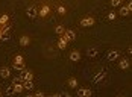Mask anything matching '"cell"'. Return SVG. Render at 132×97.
Segmentation results:
<instances>
[{
  "instance_id": "6da1fadb",
  "label": "cell",
  "mask_w": 132,
  "mask_h": 97,
  "mask_svg": "<svg viewBox=\"0 0 132 97\" xmlns=\"http://www.w3.org/2000/svg\"><path fill=\"white\" fill-rule=\"evenodd\" d=\"M105 77H106V71H105V70H99V71H97V73L91 77V82L93 83H99V82H102Z\"/></svg>"
},
{
  "instance_id": "7a4b0ae2",
  "label": "cell",
  "mask_w": 132,
  "mask_h": 97,
  "mask_svg": "<svg viewBox=\"0 0 132 97\" xmlns=\"http://www.w3.org/2000/svg\"><path fill=\"white\" fill-rule=\"evenodd\" d=\"M93 24H94V18L93 17H85V18L80 20V23H79V26H82V28H90Z\"/></svg>"
},
{
  "instance_id": "3957f363",
  "label": "cell",
  "mask_w": 132,
  "mask_h": 97,
  "mask_svg": "<svg viewBox=\"0 0 132 97\" xmlns=\"http://www.w3.org/2000/svg\"><path fill=\"white\" fill-rule=\"evenodd\" d=\"M61 37H64L67 40V42H70V41H73L75 38H76V33L71 30V29H65V32H64V35H61Z\"/></svg>"
},
{
  "instance_id": "277c9868",
  "label": "cell",
  "mask_w": 132,
  "mask_h": 97,
  "mask_svg": "<svg viewBox=\"0 0 132 97\" xmlns=\"http://www.w3.org/2000/svg\"><path fill=\"white\" fill-rule=\"evenodd\" d=\"M93 91L90 88H79L78 90V97H91Z\"/></svg>"
},
{
  "instance_id": "5b68a950",
  "label": "cell",
  "mask_w": 132,
  "mask_h": 97,
  "mask_svg": "<svg viewBox=\"0 0 132 97\" xmlns=\"http://www.w3.org/2000/svg\"><path fill=\"white\" fill-rule=\"evenodd\" d=\"M26 15L29 17V18H32V20H34V18H37V17H38V11H37L34 6H27V8H26Z\"/></svg>"
},
{
  "instance_id": "8992f818",
  "label": "cell",
  "mask_w": 132,
  "mask_h": 97,
  "mask_svg": "<svg viewBox=\"0 0 132 97\" xmlns=\"http://www.w3.org/2000/svg\"><path fill=\"white\" fill-rule=\"evenodd\" d=\"M21 79L23 81H34V73L30 70H23L21 71Z\"/></svg>"
},
{
  "instance_id": "52a82bcc",
  "label": "cell",
  "mask_w": 132,
  "mask_h": 97,
  "mask_svg": "<svg viewBox=\"0 0 132 97\" xmlns=\"http://www.w3.org/2000/svg\"><path fill=\"white\" fill-rule=\"evenodd\" d=\"M119 56H120V53L117 50H109L108 55H106V59H108V61H117Z\"/></svg>"
},
{
  "instance_id": "ba28073f",
  "label": "cell",
  "mask_w": 132,
  "mask_h": 97,
  "mask_svg": "<svg viewBox=\"0 0 132 97\" xmlns=\"http://www.w3.org/2000/svg\"><path fill=\"white\" fill-rule=\"evenodd\" d=\"M68 58H70L71 62H78V61H80V53L78 52V50H71Z\"/></svg>"
},
{
  "instance_id": "9c48e42d",
  "label": "cell",
  "mask_w": 132,
  "mask_h": 97,
  "mask_svg": "<svg viewBox=\"0 0 132 97\" xmlns=\"http://www.w3.org/2000/svg\"><path fill=\"white\" fill-rule=\"evenodd\" d=\"M0 77H3V79L11 77V70H9V67H2L0 68Z\"/></svg>"
},
{
  "instance_id": "30bf717a",
  "label": "cell",
  "mask_w": 132,
  "mask_h": 97,
  "mask_svg": "<svg viewBox=\"0 0 132 97\" xmlns=\"http://www.w3.org/2000/svg\"><path fill=\"white\" fill-rule=\"evenodd\" d=\"M119 67L121 70H128L129 67H131V61H129V59H126V58H125V59H120V61H119Z\"/></svg>"
},
{
  "instance_id": "8fae6325",
  "label": "cell",
  "mask_w": 132,
  "mask_h": 97,
  "mask_svg": "<svg viewBox=\"0 0 132 97\" xmlns=\"http://www.w3.org/2000/svg\"><path fill=\"white\" fill-rule=\"evenodd\" d=\"M49 12H50V8H49L47 5H44L40 11H38V15H41V17H47V15H49Z\"/></svg>"
},
{
  "instance_id": "7c38bea8",
  "label": "cell",
  "mask_w": 132,
  "mask_h": 97,
  "mask_svg": "<svg viewBox=\"0 0 132 97\" xmlns=\"http://www.w3.org/2000/svg\"><path fill=\"white\" fill-rule=\"evenodd\" d=\"M67 44H68V42H67L65 38H64V37H59V40H58V49L64 50V49L67 47Z\"/></svg>"
},
{
  "instance_id": "4fadbf2b",
  "label": "cell",
  "mask_w": 132,
  "mask_h": 97,
  "mask_svg": "<svg viewBox=\"0 0 132 97\" xmlns=\"http://www.w3.org/2000/svg\"><path fill=\"white\" fill-rule=\"evenodd\" d=\"M29 42H30V38H29L27 35H23V37H20V46L26 47V46H29Z\"/></svg>"
},
{
  "instance_id": "5bb4252c",
  "label": "cell",
  "mask_w": 132,
  "mask_h": 97,
  "mask_svg": "<svg viewBox=\"0 0 132 97\" xmlns=\"http://www.w3.org/2000/svg\"><path fill=\"white\" fill-rule=\"evenodd\" d=\"M99 53V50L96 49V47H90V49H87V55L90 56V58H94V56H97Z\"/></svg>"
},
{
  "instance_id": "9a60e30c",
  "label": "cell",
  "mask_w": 132,
  "mask_h": 97,
  "mask_svg": "<svg viewBox=\"0 0 132 97\" xmlns=\"http://www.w3.org/2000/svg\"><path fill=\"white\" fill-rule=\"evenodd\" d=\"M34 81H23V88L24 90H34Z\"/></svg>"
},
{
  "instance_id": "2e32d148",
  "label": "cell",
  "mask_w": 132,
  "mask_h": 97,
  "mask_svg": "<svg viewBox=\"0 0 132 97\" xmlns=\"http://www.w3.org/2000/svg\"><path fill=\"white\" fill-rule=\"evenodd\" d=\"M23 61H24V59H23V56L21 55H17L15 58H14V64H15V65H24Z\"/></svg>"
},
{
  "instance_id": "e0dca14e",
  "label": "cell",
  "mask_w": 132,
  "mask_h": 97,
  "mask_svg": "<svg viewBox=\"0 0 132 97\" xmlns=\"http://www.w3.org/2000/svg\"><path fill=\"white\" fill-rule=\"evenodd\" d=\"M67 83H68L70 88H78V79H76V77H70Z\"/></svg>"
},
{
  "instance_id": "ac0fdd59",
  "label": "cell",
  "mask_w": 132,
  "mask_h": 97,
  "mask_svg": "<svg viewBox=\"0 0 132 97\" xmlns=\"http://www.w3.org/2000/svg\"><path fill=\"white\" fill-rule=\"evenodd\" d=\"M9 30H11V24H3V28L0 29V32H2V35H8L9 33Z\"/></svg>"
},
{
  "instance_id": "d6986e66",
  "label": "cell",
  "mask_w": 132,
  "mask_h": 97,
  "mask_svg": "<svg viewBox=\"0 0 132 97\" xmlns=\"http://www.w3.org/2000/svg\"><path fill=\"white\" fill-rule=\"evenodd\" d=\"M9 21V15L8 14H3L2 17H0V26H3V24H6Z\"/></svg>"
},
{
  "instance_id": "ffe728a7",
  "label": "cell",
  "mask_w": 132,
  "mask_h": 97,
  "mask_svg": "<svg viewBox=\"0 0 132 97\" xmlns=\"http://www.w3.org/2000/svg\"><path fill=\"white\" fill-rule=\"evenodd\" d=\"M23 90H24V88H23V83H20V85H18V83L14 85V93H15V94H20Z\"/></svg>"
},
{
  "instance_id": "44dd1931",
  "label": "cell",
  "mask_w": 132,
  "mask_h": 97,
  "mask_svg": "<svg viewBox=\"0 0 132 97\" xmlns=\"http://www.w3.org/2000/svg\"><path fill=\"white\" fill-rule=\"evenodd\" d=\"M56 12H58V14H59V15H64V14H65V12H67L65 6H62V5H59V6L56 8Z\"/></svg>"
},
{
  "instance_id": "7402d4cb",
  "label": "cell",
  "mask_w": 132,
  "mask_h": 97,
  "mask_svg": "<svg viewBox=\"0 0 132 97\" xmlns=\"http://www.w3.org/2000/svg\"><path fill=\"white\" fill-rule=\"evenodd\" d=\"M55 32H56V35H64L65 29H64V26H56L55 28Z\"/></svg>"
},
{
  "instance_id": "603a6c76",
  "label": "cell",
  "mask_w": 132,
  "mask_h": 97,
  "mask_svg": "<svg viewBox=\"0 0 132 97\" xmlns=\"http://www.w3.org/2000/svg\"><path fill=\"white\" fill-rule=\"evenodd\" d=\"M6 94L8 96H14L15 93H14V85L11 83V85H8V88H6Z\"/></svg>"
},
{
  "instance_id": "cb8c5ba5",
  "label": "cell",
  "mask_w": 132,
  "mask_h": 97,
  "mask_svg": "<svg viewBox=\"0 0 132 97\" xmlns=\"http://www.w3.org/2000/svg\"><path fill=\"white\" fill-rule=\"evenodd\" d=\"M131 12H129V9L126 8V6H123L121 9H120V15H123V17H126V15H129Z\"/></svg>"
},
{
  "instance_id": "d4e9b609",
  "label": "cell",
  "mask_w": 132,
  "mask_h": 97,
  "mask_svg": "<svg viewBox=\"0 0 132 97\" xmlns=\"http://www.w3.org/2000/svg\"><path fill=\"white\" fill-rule=\"evenodd\" d=\"M17 83H23L21 76H18V77H14V79H12V85H17Z\"/></svg>"
},
{
  "instance_id": "484cf974",
  "label": "cell",
  "mask_w": 132,
  "mask_h": 97,
  "mask_svg": "<svg viewBox=\"0 0 132 97\" xmlns=\"http://www.w3.org/2000/svg\"><path fill=\"white\" fill-rule=\"evenodd\" d=\"M111 5H112L114 8H117V6L121 5V0H111Z\"/></svg>"
},
{
  "instance_id": "4316f807",
  "label": "cell",
  "mask_w": 132,
  "mask_h": 97,
  "mask_svg": "<svg viewBox=\"0 0 132 97\" xmlns=\"http://www.w3.org/2000/svg\"><path fill=\"white\" fill-rule=\"evenodd\" d=\"M12 67L15 70H18V71H23V70H24V65H15V64H14Z\"/></svg>"
},
{
  "instance_id": "83f0119b",
  "label": "cell",
  "mask_w": 132,
  "mask_h": 97,
  "mask_svg": "<svg viewBox=\"0 0 132 97\" xmlns=\"http://www.w3.org/2000/svg\"><path fill=\"white\" fill-rule=\"evenodd\" d=\"M114 18H116V14L114 12H109L108 14V20H114Z\"/></svg>"
},
{
  "instance_id": "f1b7e54d",
  "label": "cell",
  "mask_w": 132,
  "mask_h": 97,
  "mask_svg": "<svg viewBox=\"0 0 132 97\" xmlns=\"http://www.w3.org/2000/svg\"><path fill=\"white\" fill-rule=\"evenodd\" d=\"M0 40H2V41H8V40H9V35H2Z\"/></svg>"
},
{
  "instance_id": "f546056e",
  "label": "cell",
  "mask_w": 132,
  "mask_h": 97,
  "mask_svg": "<svg viewBox=\"0 0 132 97\" xmlns=\"http://www.w3.org/2000/svg\"><path fill=\"white\" fill-rule=\"evenodd\" d=\"M34 97H46V96H44L43 93H37V94H35V96H34Z\"/></svg>"
},
{
  "instance_id": "4dcf8cb0",
  "label": "cell",
  "mask_w": 132,
  "mask_h": 97,
  "mask_svg": "<svg viewBox=\"0 0 132 97\" xmlns=\"http://www.w3.org/2000/svg\"><path fill=\"white\" fill-rule=\"evenodd\" d=\"M53 97H64L62 94H53Z\"/></svg>"
},
{
  "instance_id": "1f68e13d",
  "label": "cell",
  "mask_w": 132,
  "mask_h": 97,
  "mask_svg": "<svg viewBox=\"0 0 132 97\" xmlns=\"http://www.w3.org/2000/svg\"><path fill=\"white\" fill-rule=\"evenodd\" d=\"M0 97H2V91H0Z\"/></svg>"
},
{
  "instance_id": "d6a6232c",
  "label": "cell",
  "mask_w": 132,
  "mask_h": 97,
  "mask_svg": "<svg viewBox=\"0 0 132 97\" xmlns=\"http://www.w3.org/2000/svg\"><path fill=\"white\" fill-rule=\"evenodd\" d=\"M27 97H34V96H27Z\"/></svg>"
},
{
  "instance_id": "836d02e7",
  "label": "cell",
  "mask_w": 132,
  "mask_h": 97,
  "mask_svg": "<svg viewBox=\"0 0 132 97\" xmlns=\"http://www.w3.org/2000/svg\"><path fill=\"white\" fill-rule=\"evenodd\" d=\"M0 37H2V32H0Z\"/></svg>"
},
{
  "instance_id": "e575fe53",
  "label": "cell",
  "mask_w": 132,
  "mask_h": 97,
  "mask_svg": "<svg viewBox=\"0 0 132 97\" xmlns=\"http://www.w3.org/2000/svg\"><path fill=\"white\" fill-rule=\"evenodd\" d=\"M49 97H53V96H49Z\"/></svg>"
}]
</instances>
